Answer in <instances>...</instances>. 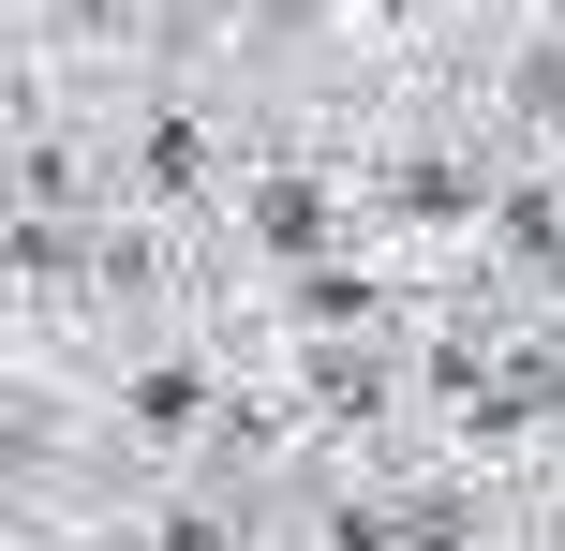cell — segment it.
Masks as SVG:
<instances>
[{
  "instance_id": "obj_1",
  "label": "cell",
  "mask_w": 565,
  "mask_h": 551,
  "mask_svg": "<svg viewBox=\"0 0 565 551\" xmlns=\"http://www.w3.org/2000/svg\"><path fill=\"white\" fill-rule=\"evenodd\" d=\"M447 15H507V0H447Z\"/></svg>"
}]
</instances>
